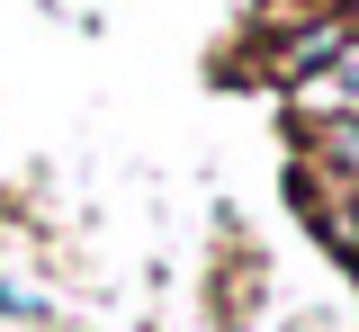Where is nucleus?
Segmentation results:
<instances>
[{"instance_id": "nucleus-1", "label": "nucleus", "mask_w": 359, "mask_h": 332, "mask_svg": "<svg viewBox=\"0 0 359 332\" xmlns=\"http://www.w3.org/2000/svg\"><path fill=\"white\" fill-rule=\"evenodd\" d=\"M314 153H323V171L341 189H359V117H323L314 126Z\"/></svg>"}, {"instance_id": "nucleus-2", "label": "nucleus", "mask_w": 359, "mask_h": 332, "mask_svg": "<svg viewBox=\"0 0 359 332\" xmlns=\"http://www.w3.org/2000/svg\"><path fill=\"white\" fill-rule=\"evenodd\" d=\"M314 90H323V99H341V117H359V36L332 54V72H323Z\"/></svg>"}]
</instances>
